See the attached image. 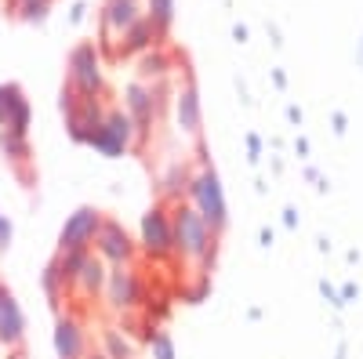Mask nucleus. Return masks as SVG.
<instances>
[{
  "label": "nucleus",
  "mask_w": 363,
  "mask_h": 359,
  "mask_svg": "<svg viewBox=\"0 0 363 359\" xmlns=\"http://www.w3.org/2000/svg\"><path fill=\"white\" fill-rule=\"evenodd\" d=\"M22 341H26L22 305L15 302L11 290H4V297H0V345L4 348H22Z\"/></svg>",
  "instance_id": "16"
},
{
  "label": "nucleus",
  "mask_w": 363,
  "mask_h": 359,
  "mask_svg": "<svg viewBox=\"0 0 363 359\" xmlns=\"http://www.w3.org/2000/svg\"><path fill=\"white\" fill-rule=\"evenodd\" d=\"M247 160H251V164L262 160V138H258V135H247Z\"/></svg>",
  "instance_id": "29"
},
{
  "label": "nucleus",
  "mask_w": 363,
  "mask_h": 359,
  "mask_svg": "<svg viewBox=\"0 0 363 359\" xmlns=\"http://www.w3.org/2000/svg\"><path fill=\"white\" fill-rule=\"evenodd\" d=\"M167 69H171V55L160 51V44L149 47L145 55H138V80H145V84H164Z\"/></svg>",
  "instance_id": "19"
},
{
  "label": "nucleus",
  "mask_w": 363,
  "mask_h": 359,
  "mask_svg": "<svg viewBox=\"0 0 363 359\" xmlns=\"http://www.w3.org/2000/svg\"><path fill=\"white\" fill-rule=\"evenodd\" d=\"M138 18H142L138 0H106L102 4V44H113V37L131 29Z\"/></svg>",
  "instance_id": "14"
},
{
  "label": "nucleus",
  "mask_w": 363,
  "mask_h": 359,
  "mask_svg": "<svg viewBox=\"0 0 363 359\" xmlns=\"http://www.w3.org/2000/svg\"><path fill=\"white\" fill-rule=\"evenodd\" d=\"M149 359H178L174 338L167 331H153V338H149Z\"/></svg>",
  "instance_id": "24"
},
{
  "label": "nucleus",
  "mask_w": 363,
  "mask_h": 359,
  "mask_svg": "<svg viewBox=\"0 0 363 359\" xmlns=\"http://www.w3.org/2000/svg\"><path fill=\"white\" fill-rule=\"evenodd\" d=\"M58 109L66 116V135L77 145H87V138L102 127L106 120V106L102 98H77L69 87H62V98H58Z\"/></svg>",
  "instance_id": "7"
},
{
  "label": "nucleus",
  "mask_w": 363,
  "mask_h": 359,
  "mask_svg": "<svg viewBox=\"0 0 363 359\" xmlns=\"http://www.w3.org/2000/svg\"><path fill=\"white\" fill-rule=\"evenodd\" d=\"M33 124V106L18 84H0V131L8 135H29Z\"/></svg>",
  "instance_id": "11"
},
{
  "label": "nucleus",
  "mask_w": 363,
  "mask_h": 359,
  "mask_svg": "<svg viewBox=\"0 0 363 359\" xmlns=\"http://www.w3.org/2000/svg\"><path fill=\"white\" fill-rule=\"evenodd\" d=\"M258 239H262V247H272V239H277V232H272V229H262V232H258Z\"/></svg>",
  "instance_id": "35"
},
{
  "label": "nucleus",
  "mask_w": 363,
  "mask_h": 359,
  "mask_svg": "<svg viewBox=\"0 0 363 359\" xmlns=\"http://www.w3.org/2000/svg\"><path fill=\"white\" fill-rule=\"evenodd\" d=\"M294 153L306 160V156H309V142H306V138H298V142H294Z\"/></svg>",
  "instance_id": "34"
},
{
  "label": "nucleus",
  "mask_w": 363,
  "mask_h": 359,
  "mask_svg": "<svg viewBox=\"0 0 363 359\" xmlns=\"http://www.w3.org/2000/svg\"><path fill=\"white\" fill-rule=\"evenodd\" d=\"M320 294L327 297V305H330V309H338V312L345 309V302H342V294H338V287L330 283V280H320Z\"/></svg>",
  "instance_id": "26"
},
{
  "label": "nucleus",
  "mask_w": 363,
  "mask_h": 359,
  "mask_svg": "<svg viewBox=\"0 0 363 359\" xmlns=\"http://www.w3.org/2000/svg\"><path fill=\"white\" fill-rule=\"evenodd\" d=\"M174 124L182 135H189V138H200L203 131V106H200V87L193 76H186L178 84V91H174Z\"/></svg>",
  "instance_id": "12"
},
{
  "label": "nucleus",
  "mask_w": 363,
  "mask_h": 359,
  "mask_svg": "<svg viewBox=\"0 0 363 359\" xmlns=\"http://www.w3.org/2000/svg\"><path fill=\"white\" fill-rule=\"evenodd\" d=\"M164 84H145V80H131L124 87V113L135 120V131H138V142L149 138V127L153 120L160 116V106H164Z\"/></svg>",
  "instance_id": "8"
},
{
  "label": "nucleus",
  "mask_w": 363,
  "mask_h": 359,
  "mask_svg": "<svg viewBox=\"0 0 363 359\" xmlns=\"http://www.w3.org/2000/svg\"><path fill=\"white\" fill-rule=\"evenodd\" d=\"M330 127H335V135L342 138V135L349 131V116H345L342 109H335V113H330Z\"/></svg>",
  "instance_id": "28"
},
{
  "label": "nucleus",
  "mask_w": 363,
  "mask_h": 359,
  "mask_svg": "<svg viewBox=\"0 0 363 359\" xmlns=\"http://www.w3.org/2000/svg\"><path fill=\"white\" fill-rule=\"evenodd\" d=\"M84 15H87V4H84V0H77L73 11H69V22H84Z\"/></svg>",
  "instance_id": "32"
},
{
  "label": "nucleus",
  "mask_w": 363,
  "mask_h": 359,
  "mask_svg": "<svg viewBox=\"0 0 363 359\" xmlns=\"http://www.w3.org/2000/svg\"><path fill=\"white\" fill-rule=\"evenodd\" d=\"M284 225L287 229H298V207H284Z\"/></svg>",
  "instance_id": "30"
},
{
  "label": "nucleus",
  "mask_w": 363,
  "mask_h": 359,
  "mask_svg": "<svg viewBox=\"0 0 363 359\" xmlns=\"http://www.w3.org/2000/svg\"><path fill=\"white\" fill-rule=\"evenodd\" d=\"M142 15L153 22V29H157L160 40H164L167 29L174 25V0H145V11Z\"/></svg>",
  "instance_id": "21"
},
{
  "label": "nucleus",
  "mask_w": 363,
  "mask_h": 359,
  "mask_svg": "<svg viewBox=\"0 0 363 359\" xmlns=\"http://www.w3.org/2000/svg\"><path fill=\"white\" fill-rule=\"evenodd\" d=\"M102 352L109 359H135V345L124 338L120 326H106V331H102Z\"/></svg>",
  "instance_id": "23"
},
{
  "label": "nucleus",
  "mask_w": 363,
  "mask_h": 359,
  "mask_svg": "<svg viewBox=\"0 0 363 359\" xmlns=\"http://www.w3.org/2000/svg\"><path fill=\"white\" fill-rule=\"evenodd\" d=\"M106 305L120 316L128 312H138L145 305V283H142V273L135 265H109L106 273Z\"/></svg>",
  "instance_id": "6"
},
{
  "label": "nucleus",
  "mask_w": 363,
  "mask_h": 359,
  "mask_svg": "<svg viewBox=\"0 0 363 359\" xmlns=\"http://www.w3.org/2000/svg\"><path fill=\"white\" fill-rule=\"evenodd\" d=\"M102 211L99 207H77V211L66 218L62 232H58V251H91L95 247V236L102 229Z\"/></svg>",
  "instance_id": "10"
},
{
  "label": "nucleus",
  "mask_w": 363,
  "mask_h": 359,
  "mask_svg": "<svg viewBox=\"0 0 363 359\" xmlns=\"http://www.w3.org/2000/svg\"><path fill=\"white\" fill-rule=\"evenodd\" d=\"M171 207V236H174V258L189 261L200 276H207L215 268L218 258V236L211 232V225L193 211L186 200L167 203Z\"/></svg>",
  "instance_id": "1"
},
{
  "label": "nucleus",
  "mask_w": 363,
  "mask_h": 359,
  "mask_svg": "<svg viewBox=\"0 0 363 359\" xmlns=\"http://www.w3.org/2000/svg\"><path fill=\"white\" fill-rule=\"evenodd\" d=\"M11 239H15V225H11V218H8V215H0V254H8Z\"/></svg>",
  "instance_id": "27"
},
{
  "label": "nucleus",
  "mask_w": 363,
  "mask_h": 359,
  "mask_svg": "<svg viewBox=\"0 0 363 359\" xmlns=\"http://www.w3.org/2000/svg\"><path fill=\"white\" fill-rule=\"evenodd\" d=\"M287 120H291V124H298V127H301V120H306V113H301L298 106H287Z\"/></svg>",
  "instance_id": "33"
},
{
  "label": "nucleus",
  "mask_w": 363,
  "mask_h": 359,
  "mask_svg": "<svg viewBox=\"0 0 363 359\" xmlns=\"http://www.w3.org/2000/svg\"><path fill=\"white\" fill-rule=\"evenodd\" d=\"M272 84H277V87H280V91H284V87H287V76H284L280 69H272Z\"/></svg>",
  "instance_id": "36"
},
{
  "label": "nucleus",
  "mask_w": 363,
  "mask_h": 359,
  "mask_svg": "<svg viewBox=\"0 0 363 359\" xmlns=\"http://www.w3.org/2000/svg\"><path fill=\"white\" fill-rule=\"evenodd\" d=\"M4 290H8V287H4V283H0V297H4Z\"/></svg>",
  "instance_id": "41"
},
{
  "label": "nucleus",
  "mask_w": 363,
  "mask_h": 359,
  "mask_svg": "<svg viewBox=\"0 0 363 359\" xmlns=\"http://www.w3.org/2000/svg\"><path fill=\"white\" fill-rule=\"evenodd\" d=\"M106 273H109V265L91 251L87 258H84V265H80V273L73 276V287H69V294H77V297H87V302H95V297L106 290Z\"/></svg>",
  "instance_id": "15"
},
{
  "label": "nucleus",
  "mask_w": 363,
  "mask_h": 359,
  "mask_svg": "<svg viewBox=\"0 0 363 359\" xmlns=\"http://www.w3.org/2000/svg\"><path fill=\"white\" fill-rule=\"evenodd\" d=\"M55 355L58 359H84L87 355V331H84V323L69 312H62L55 319Z\"/></svg>",
  "instance_id": "13"
},
{
  "label": "nucleus",
  "mask_w": 363,
  "mask_h": 359,
  "mask_svg": "<svg viewBox=\"0 0 363 359\" xmlns=\"http://www.w3.org/2000/svg\"><path fill=\"white\" fill-rule=\"evenodd\" d=\"M95 251L106 265H135L138 258V239L124 229V222H116V218H102V229L95 236Z\"/></svg>",
  "instance_id": "9"
},
{
  "label": "nucleus",
  "mask_w": 363,
  "mask_h": 359,
  "mask_svg": "<svg viewBox=\"0 0 363 359\" xmlns=\"http://www.w3.org/2000/svg\"><path fill=\"white\" fill-rule=\"evenodd\" d=\"M18 4H26V0H15V8H18Z\"/></svg>",
  "instance_id": "42"
},
{
  "label": "nucleus",
  "mask_w": 363,
  "mask_h": 359,
  "mask_svg": "<svg viewBox=\"0 0 363 359\" xmlns=\"http://www.w3.org/2000/svg\"><path fill=\"white\" fill-rule=\"evenodd\" d=\"M338 294H342V302L349 305V302H352V297H359V287H356V283H345V287H342Z\"/></svg>",
  "instance_id": "31"
},
{
  "label": "nucleus",
  "mask_w": 363,
  "mask_h": 359,
  "mask_svg": "<svg viewBox=\"0 0 363 359\" xmlns=\"http://www.w3.org/2000/svg\"><path fill=\"white\" fill-rule=\"evenodd\" d=\"M160 44V33L153 29V22H149L145 15L131 25V29H124L120 33V44H116V55L120 58H131V55H145L149 47H157Z\"/></svg>",
  "instance_id": "17"
},
{
  "label": "nucleus",
  "mask_w": 363,
  "mask_h": 359,
  "mask_svg": "<svg viewBox=\"0 0 363 359\" xmlns=\"http://www.w3.org/2000/svg\"><path fill=\"white\" fill-rule=\"evenodd\" d=\"M40 287H44V294H48V302H51V305H62V302H66V294H69V287H66V280H62V273H58V265H55V261L44 265Z\"/></svg>",
  "instance_id": "22"
},
{
  "label": "nucleus",
  "mask_w": 363,
  "mask_h": 359,
  "mask_svg": "<svg viewBox=\"0 0 363 359\" xmlns=\"http://www.w3.org/2000/svg\"><path fill=\"white\" fill-rule=\"evenodd\" d=\"M335 359H345V341L338 345V352H335Z\"/></svg>",
  "instance_id": "39"
},
{
  "label": "nucleus",
  "mask_w": 363,
  "mask_h": 359,
  "mask_svg": "<svg viewBox=\"0 0 363 359\" xmlns=\"http://www.w3.org/2000/svg\"><path fill=\"white\" fill-rule=\"evenodd\" d=\"M66 87L77 98H102L106 91V73H102V55L95 40H80L69 51V73H66Z\"/></svg>",
  "instance_id": "3"
},
{
  "label": "nucleus",
  "mask_w": 363,
  "mask_h": 359,
  "mask_svg": "<svg viewBox=\"0 0 363 359\" xmlns=\"http://www.w3.org/2000/svg\"><path fill=\"white\" fill-rule=\"evenodd\" d=\"M51 15V0H26V4H18V18L22 22H48Z\"/></svg>",
  "instance_id": "25"
},
{
  "label": "nucleus",
  "mask_w": 363,
  "mask_h": 359,
  "mask_svg": "<svg viewBox=\"0 0 363 359\" xmlns=\"http://www.w3.org/2000/svg\"><path fill=\"white\" fill-rule=\"evenodd\" d=\"M135 142H138V131H135V120L124 113V106H109L102 127L87 138V145L95 149L99 156H106V160L128 156V149H131Z\"/></svg>",
  "instance_id": "4"
},
{
  "label": "nucleus",
  "mask_w": 363,
  "mask_h": 359,
  "mask_svg": "<svg viewBox=\"0 0 363 359\" xmlns=\"http://www.w3.org/2000/svg\"><path fill=\"white\" fill-rule=\"evenodd\" d=\"M138 251L149 261H171L174 258V236H171V207L157 200L138 222Z\"/></svg>",
  "instance_id": "5"
},
{
  "label": "nucleus",
  "mask_w": 363,
  "mask_h": 359,
  "mask_svg": "<svg viewBox=\"0 0 363 359\" xmlns=\"http://www.w3.org/2000/svg\"><path fill=\"white\" fill-rule=\"evenodd\" d=\"M356 62L363 66V40H359V51H356Z\"/></svg>",
  "instance_id": "40"
},
{
  "label": "nucleus",
  "mask_w": 363,
  "mask_h": 359,
  "mask_svg": "<svg viewBox=\"0 0 363 359\" xmlns=\"http://www.w3.org/2000/svg\"><path fill=\"white\" fill-rule=\"evenodd\" d=\"M186 189H189V171H186V164H171V171L160 178V200H164V203H178L182 196H186Z\"/></svg>",
  "instance_id": "20"
},
{
  "label": "nucleus",
  "mask_w": 363,
  "mask_h": 359,
  "mask_svg": "<svg viewBox=\"0 0 363 359\" xmlns=\"http://www.w3.org/2000/svg\"><path fill=\"white\" fill-rule=\"evenodd\" d=\"M84 359H109V355H106L102 348H99V352H91V348H87V355H84Z\"/></svg>",
  "instance_id": "38"
},
{
  "label": "nucleus",
  "mask_w": 363,
  "mask_h": 359,
  "mask_svg": "<svg viewBox=\"0 0 363 359\" xmlns=\"http://www.w3.org/2000/svg\"><path fill=\"white\" fill-rule=\"evenodd\" d=\"M186 203L211 225V232H215V236L225 232V225H229V203H225V189H222V178H218L215 164H200L189 174Z\"/></svg>",
  "instance_id": "2"
},
{
  "label": "nucleus",
  "mask_w": 363,
  "mask_h": 359,
  "mask_svg": "<svg viewBox=\"0 0 363 359\" xmlns=\"http://www.w3.org/2000/svg\"><path fill=\"white\" fill-rule=\"evenodd\" d=\"M0 153H4V156H8V160L18 167L22 182H33V178H29V171H26L29 156H33V145H29V135H8V131H0Z\"/></svg>",
  "instance_id": "18"
},
{
  "label": "nucleus",
  "mask_w": 363,
  "mask_h": 359,
  "mask_svg": "<svg viewBox=\"0 0 363 359\" xmlns=\"http://www.w3.org/2000/svg\"><path fill=\"white\" fill-rule=\"evenodd\" d=\"M233 37H236L240 44H244V40H247V25H236V29H233Z\"/></svg>",
  "instance_id": "37"
}]
</instances>
